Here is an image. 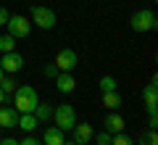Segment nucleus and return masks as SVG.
Listing matches in <instances>:
<instances>
[{
	"label": "nucleus",
	"instance_id": "f257e3e1",
	"mask_svg": "<svg viewBox=\"0 0 158 145\" xmlns=\"http://www.w3.org/2000/svg\"><path fill=\"white\" fill-rule=\"evenodd\" d=\"M37 90L32 87V84H21V87H16V100H13V106H16V113H34V108H37Z\"/></svg>",
	"mask_w": 158,
	"mask_h": 145
},
{
	"label": "nucleus",
	"instance_id": "f03ea898",
	"mask_svg": "<svg viewBox=\"0 0 158 145\" xmlns=\"http://www.w3.org/2000/svg\"><path fill=\"white\" fill-rule=\"evenodd\" d=\"M53 122H56L58 129H63V132H71V129L77 127V111H74V106L61 103L58 108H53Z\"/></svg>",
	"mask_w": 158,
	"mask_h": 145
},
{
	"label": "nucleus",
	"instance_id": "7ed1b4c3",
	"mask_svg": "<svg viewBox=\"0 0 158 145\" xmlns=\"http://www.w3.org/2000/svg\"><path fill=\"white\" fill-rule=\"evenodd\" d=\"M129 27L135 29V32H153V29L158 27V19H156V13H153V11L142 8V11L132 13V19H129Z\"/></svg>",
	"mask_w": 158,
	"mask_h": 145
},
{
	"label": "nucleus",
	"instance_id": "20e7f679",
	"mask_svg": "<svg viewBox=\"0 0 158 145\" xmlns=\"http://www.w3.org/2000/svg\"><path fill=\"white\" fill-rule=\"evenodd\" d=\"M32 24H37V29H53L56 27V21H58V16H56V11L53 8H45V6H34L32 8V19H29Z\"/></svg>",
	"mask_w": 158,
	"mask_h": 145
},
{
	"label": "nucleus",
	"instance_id": "39448f33",
	"mask_svg": "<svg viewBox=\"0 0 158 145\" xmlns=\"http://www.w3.org/2000/svg\"><path fill=\"white\" fill-rule=\"evenodd\" d=\"M6 27H8V34H11V37H16V40L29 37V32H32V21H29L27 16H19V13L8 19Z\"/></svg>",
	"mask_w": 158,
	"mask_h": 145
},
{
	"label": "nucleus",
	"instance_id": "423d86ee",
	"mask_svg": "<svg viewBox=\"0 0 158 145\" xmlns=\"http://www.w3.org/2000/svg\"><path fill=\"white\" fill-rule=\"evenodd\" d=\"M77 66H79V56H77V50H71V48H63V50H58V56H56V69H58V71H74Z\"/></svg>",
	"mask_w": 158,
	"mask_h": 145
},
{
	"label": "nucleus",
	"instance_id": "0eeeda50",
	"mask_svg": "<svg viewBox=\"0 0 158 145\" xmlns=\"http://www.w3.org/2000/svg\"><path fill=\"white\" fill-rule=\"evenodd\" d=\"M0 69H3L6 74H19L24 69V56H21V53H16V50L3 53V58H0Z\"/></svg>",
	"mask_w": 158,
	"mask_h": 145
},
{
	"label": "nucleus",
	"instance_id": "6e6552de",
	"mask_svg": "<svg viewBox=\"0 0 158 145\" xmlns=\"http://www.w3.org/2000/svg\"><path fill=\"white\" fill-rule=\"evenodd\" d=\"M156 77L150 79V84H145V90H142V100H145V108L148 113L150 111H158V87H156Z\"/></svg>",
	"mask_w": 158,
	"mask_h": 145
},
{
	"label": "nucleus",
	"instance_id": "1a4fd4ad",
	"mask_svg": "<svg viewBox=\"0 0 158 145\" xmlns=\"http://www.w3.org/2000/svg\"><path fill=\"white\" fill-rule=\"evenodd\" d=\"M56 90H58V92H63V95H71L74 90H77V79L71 77V71H58Z\"/></svg>",
	"mask_w": 158,
	"mask_h": 145
},
{
	"label": "nucleus",
	"instance_id": "9d476101",
	"mask_svg": "<svg viewBox=\"0 0 158 145\" xmlns=\"http://www.w3.org/2000/svg\"><path fill=\"white\" fill-rule=\"evenodd\" d=\"M71 132H74V143H77V145H87V143L92 140V127H90L87 122L77 124V127H74Z\"/></svg>",
	"mask_w": 158,
	"mask_h": 145
},
{
	"label": "nucleus",
	"instance_id": "9b49d317",
	"mask_svg": "<svg viewBox=\"0 0 158 145\" xmlns=\"http://www.w3.org/2000/svg\"><path fill=\"white\" fill-rule=\"evenodd\" d=\"M16 122H19V113H16V108L0 106V127H3V129H11V127H16Z\"/></svg>",
	"mask_w": 158,
	"mask_h": 145
},
{
	"label": "nucleus",
	"instance_id": "f8f14e48",
	"mask_svg": "<svg viewBox=\"0 0 158 145\" xmlns=\"http://www.w3.org/2000/svg\"><path fill=\"white\" fill-rule=\"evenodd\" d=\"M124 127H127V124H124V116H121V113L111 111V113L106 116V129H108L111 134H116V132H124Z\"/></svg>",
	"mask_w": 158,
	"mask_h": 145
},
{
	"label": "nucleus",
	"instance_id": "ddd939ff",
	"mask_svg": "<svg viewBox=\"0 0 158 145\" xmlns=\"http://www.w3.org/2000/svg\"><path fill=\"white\" fill-rule=\"evenodd\" d=\"M63 129H58V127H48L45 129V134H42V143L45 145H63Z\"/></svg>",
	"mask_w": 158,
	"mask_h": 145
},
{
	"label": "nucleus",
	"instance_id": "4468645a",
	"mask_svg": "<svg viewBox=\"0 0 158 145\" xmlns=\"http://www.w3.org/2000/svg\"><path fill=\"white\" fill-rule=\"evenodd\" d=\"M16 127H19V129H24V132H32V129L37 127V116H34V113H19Z\"/></svg>",
	"mask_w": 158,
	"mask_h": 145
},
{
	"label": "nucleus",
	"instance_id": "2eb2a0df",
	"mask_svg": "<svg viewBox=\"0 0 158 145\" xmlns=\"http://www.w3.org/2000/svg\"><path fill=\"white\" fill-rule=\"evenodd\" d=\"M103 106L108 108V111H116V108H121V95L113 90V92H103Z\"/></svg>",
	"mask_w": 158,
	"mask_h": 145
},
{
	"label": "nucleus",
	"instance_id": "dca6fc26",
	"mask_svg": "<svg viewBox=\"0 0 158 145\" xmlns=\"http://www.w3.org/2000/svg\"><path fill=\"white\" fill-rule=\"evenodd\" d=\"M34 116H37V122H50V119H53V108H50V103H37V108H34Z\"/></svg>",
	"mask_w": 158,
	"mask_h": 145
},
{
	"label": "nucleus",
	"instance_id": "f3484780",
	"mask_svg": "<svg viewBox=\"0 0 158 145\" xmlns=\"http://www.w3.org/2000/svg\"><path fill=\"white\" fill-rule=\"evenodd\" d=\"M0 90H3V95H11V92H16V79H13V74H6L3 77V82H0Z\"/></svg>",
	"mask_w": 158,
	"mask_h": 145
},
{
	"label": "nucleus",
	"instance_id": "a211bd4d",
	"mask_svg": "<svg viewBox=\"0 0 158 145\" xmlns=\"http://www.w3.org/2000/svg\"><path fill=\"white\" fill-rule=\"evenodd\" d=\"M11 50H16V37L3 34V37H0V53H11Z\"/></svg>",
	"mask_w": 158,
	"mask_h": 145
},
{
	"label": "nucleus",
	"instance_id": "6ab92c4d",
	"mask_svg": "<svg viewBox=\"0 0 158 145\" xmlns=\"http://www.w3.org/2000/svg\"><path fill=\"white\" fill-rule=\"evenodd\" d=\"M98 84H100V95L116 90V79H113V77H100V82H98Z\"/></svg>",
	"mask_w": 158,
	"mask_h": 145
},
{
	"label": "nucleus",
	"instance_id": "aec40b11",
	"mask_svg": "<svg viewBox=\"0 0 158 145\" xmlns=\"http://www.w3.org/2000/svg\"><path fill=\"white\" fill-rule=\"evenodd\" d=\"M111 145H135V140H132L129 134H124V132H116L111 137Z\"/></svg>",
	"mask_w": 158,
	"mask_h": 145
},
{
	"label": "nucleus",
	"instance_id": "412c9836",
	"mask_svg": "<svg viewBox=\"0 0 158 145\" xmlns=\"http://www.w3.org/2000/svg\"><path fill=\"white\" fill-rule=\"evenodd\" d=\"M140 145H158V134H156V129H148V132L140 137Z\"/></svg>",
	"mask_w": 158,
	"mask_h": 145
},
{
	"label": "nucleus",
	"instance_id": "4be33fe9",
	"mask_svg": "<svg viewBox=\"0 0 158 145\" xmlns=\"http://www.w3.org/2000/svg\"><path fill=\"white\" fill-rule=\"evenodd\" d=\"M111 137H113V134L108 132V129H103V132H98L95 143H98V145H111Z\"/></svg>",
	"mask_w": 158,
	"mask_h": 145
},
{
	"label": "nucleus",
	"instance_id": "5701e85b",
	"mask_svg": "<svg viewBox=\"0 0 158 145\" xmlns=\"http://www.w3.org/2000/svg\"><path fill=\"white\" fill-rule=\"evenodd\" d=\"M42 74H45V77H50V79H56V77H58V69H56V63H48V66L42 69Z\"/></svg>",
	"mask_w": 158,
	"mask_h": 145
},
{
	"label": "nucleus",
	"instance_id": "b1692460",
	"mask_svg": "<svg viewBox=\"0 0 158 145\" xmlns=\"http://www.w3.org/2000/svg\"><path fill=\"white\" fill-rule=\"evenodd\" d=\"M11 19V13H8V8H3L0 6V27H6V21Z\"/></svg>",
	"mask_w": 158,
	"mask_h": 145
},
{
	"label": "nucleus",
	"instance_id": "393cba45",
	"mask_svg": "<svg viewBox=\"0 0 158 145\" xmlns=\"http://www.w3.org/2000/svg\"><path fill=\"white\" fill-rule=\"evenodd\" d=\"M19 145H40V140H37V137H24Z\"/></svg>",
	"mask_w": 158,
	"mask_h": 145
},
{
	"label": "nucleus",
	"instance_id": "a878e982",
	"mask_svg": "<svg viewBox=\"0 0 158 145\" xmlns=\"http://www.w3.org/2000/svg\"><path fill=\"white\" fill-rule=\"evenodd\" d=\"M0 145H19V140H13V137H6V140H0Z\"/></svg>",
	"mask_w": 158,
	"mask_h": 145
},
{
	"label": "nucleus",
	"instance_id": "bb28decb",
	"mask_svg": "<svg viewBox=\"0 0 158 145\" xmlns=\"http://www.w3.org/2000/svg\"><path fill=\"white\" fill-rule=\"evenodd\" d=\"M3 103H6V95H3V90H0V106H3Z\"/></svg>",
	"mask_w": 158,
	"mask_h": 145
},
{
	"label": "nucleus",
	"instance_id": "cd10ccee",
	"mask_svg": "<svg viewBox=\"0 0 158 145\" xmlns=\"http://www.w3.org/2000/svg\"><path fill=\"white\" fill-rule=\"evenodd\" d=\"M63 145H77V143H74V140H63Z\"/></svg>",
	"mask_w": 158,
	"mask_h": 145
},
{
	"label": "nucleus",
	"instance_id": "c85d7f7f",
	"mask_svg": "<svg viewBox=\"0 0 158 145\" xmlns=\"http://www.w3.org/2000/svg\"><path fill=\"white\" fill-rule=\"evenodd\" d=\"M3 77H6V71H3V69H0V82H3Z\"/></svg>",
	"mask_w": 158,
	"mask_h": 145
},
{
	"label": "nucleus",
	"instance_id": "c756f323",
	"mask_svg": "<svg viewBox=\"0 0 158 145\" xmlns=\"http://www.w3.org/2000/svg\"><path fill=\"white\" fill-rule=\"evenodd\" d=\"M0 129H3V127H0Z\"/></svg>",
	"mask_w": 158,
	"mask_h": 145
}]
</instances>
